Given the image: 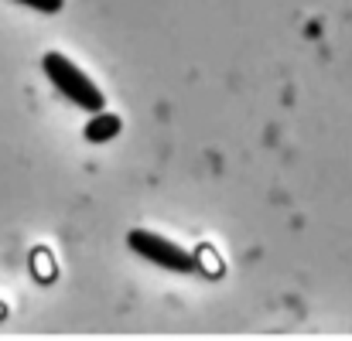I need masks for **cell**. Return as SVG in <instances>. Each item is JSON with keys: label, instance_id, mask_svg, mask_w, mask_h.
<instances>
[{"label": "cell", "instance_id": "1", "mask_svg": "<svg viewBox=\"0 0 352 341\" xmlns=\"http://www.w3.org/2000/svg\"><path fill=\"white\" fill-rule=\"evenodd\" d=\"M41 69H45L48 82H52L69 103H76L79 110H89V113H103L107 96L100 93V86H96L72 58H65L62 51H48V55L41 58Z\"/></svg>", "mask_w": 352, "mask_h": 341}, {"label": "cell", "instance_id": "2", "mask_svg": "<svg viewBox=\"0 0 352 341\" xmlns=\"http://www.w3.org/2000/svg\"><path fill=\"white\" fill-rule=\"evenodd\" d=\"M126 246H130L140 259H147V263H154V266H161V270H171V273H195V270H199V259H195L188 249H182L178 242H171V239H164V235H157V232L130 228V232H126Z\"/></svg>", "mask_w": 352, "mask_h": 341}, {"label": "cell", "instance_id": "3", "mask_svg": "<svg viewBox=\"0 0 352 341\" xmlns=\"http://www.w3.org/2000/svg\"><path fill=\"white\" fill-rule=\"evenodd\" d=\"M117 133H120V116L113 113H93L89 126H86V140H93V143H107Z\"/></svg>", "mask_w": 352, "mask_h": 341}, {"label": "cell", "instance_id": "4", "mask_svg": "<svg viewBox=\"0 0 352 341\" xmlns=\"http://www.w3.org/2000/svg\"><path fill=\"white\" fill-rule=\"evenodd\" d=\"M17 3H24V7H31V10H38V14H55V10H62V0H17Z\"/></svg>", "mask_w": 352, "mask_h": 341}]
</instances>
